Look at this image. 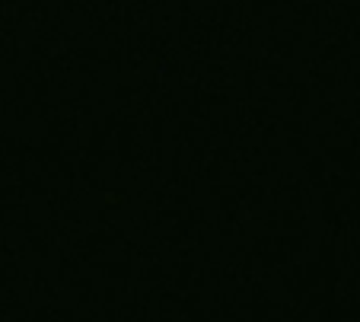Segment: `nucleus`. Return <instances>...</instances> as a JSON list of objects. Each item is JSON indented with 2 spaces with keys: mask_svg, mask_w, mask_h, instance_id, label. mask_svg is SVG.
Here are the masks:
<instances>
[]
</instances>
